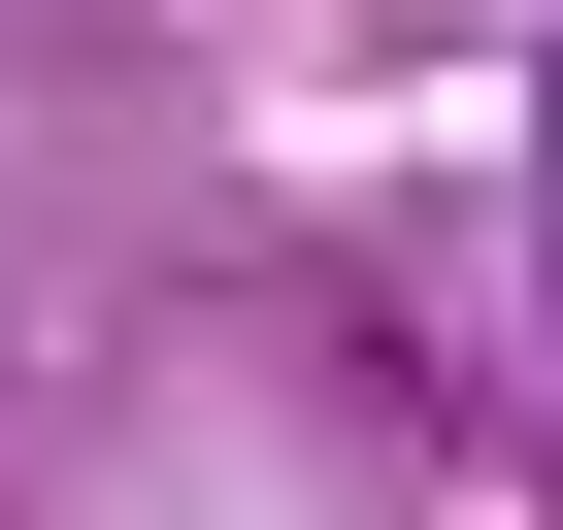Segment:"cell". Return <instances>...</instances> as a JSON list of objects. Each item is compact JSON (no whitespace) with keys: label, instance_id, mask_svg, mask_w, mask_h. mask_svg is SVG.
Here are the masks:
<instances>
[{"label":"cell","instance_id":"6da1fadb","mask_svg":"<svg viewBox=\"0 0 563 530\" xmlns=\"http://www.w3.org/2000/svg\"><path fill=\"white\" fill-rule=\"evenodd\" d=\"M530 299H563V67H530Z\"/></svg>","mask_w":563,"mask_h":530}]
</instances>
